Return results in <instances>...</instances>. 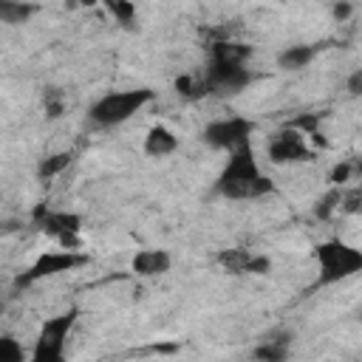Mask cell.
<instances>
[{"mask_svg":"<svg viewBox=\"0 0 362 362\" xmlns=\"http://www.w3.org/2000/svg\"><path fill=\"white\" fill-rule=\"evenodd\" d=\"M255 82V74L246 65H235V62H218L209 59L206 71L201 74V85L204 93H215V96H235L243 88H249Z\"/></svg>","mask_w":362,"mask_h":362,"instance_id":"cell-6","label":"cell"},{"mask_svg":"<svg viewBox=\"0 0 362 362\" xmlns=\"http://www.w3.org/2000/svg\"><path fill=\"white\" fill-rule=\"evenodd\" d=\"M153 99H156V90H150V88L110 90L88 107V119L93 127H116V124H124L127 119H133Z\"/></svg>","mask_w":362,"mask_h":362,"instance_id":"cell-2","label":"cell"},{"mask_svg":"<svg viewBox=\"0 0 362 362\" xmlns=\"http://www.w3.org/2000/svg\"><path fill=\"white\" fill-rule=\"evenodd\" d=\"M266 158H269L272 164H277V167H286V164H305V161L314 158V150L305 144V139H303L300 130H294V127L286 124L283 130H277V133L269 139V144H266Z\"/></svg>","mask_w":362,"mask_h":362,"instance_id":"cell-8","label":"cell"},{"mask_svg":"<svg viewBox=\"0 0 362 362\" xmlns=\"http://www.w3.org/2000/svg\"><path fill=\"white\" fill-rule=\"evenodd\" d=\"M31 221L40 232L51 235L59 240L62 249H71V252H79V232H82V218L76 212H68V209H51L45 201L34 206L31 212Z\"/></svg>","mask_w":362,"mask_h":362,"instance_id":"cell-5","label":"cell"},{"mask_svg":"<svg viewBox=\"0 0 362 362\" xmlns=\"http://www.w3.org/2000/svg\"><path fill=\"white\" fill-rule=\"evenodd\" d=\"M351 11H354V6H348V3H337V6H331L334 20H339V23H345V20L351 17Z\"/></svg>","mask_w":362,"mask_h":362,"instance_id":"cell-25","label":"cell"},{"mask_svg":"<svg viewBox=\"0 0 362 362\" xmlns=\"http://www.w3.org/2000/svg\"><path fill=\"white\" fill-rule=\"evenodd\" d=\"M252 57V45L246 42H235V40H218L209 48V59L218 62H235V65H246Z\"/></svg>","mask_w":362,"mask_h":362,"instance_id":"cell-14","label":"cell"},{"mask_svg":"<svg viewBox=\"0 0 362 362\" xmlns=\"http://www.w3.org/2000/svg\"><path fill=\"white\" fill-rule=\"evenodd\" d=\"M345 88H348V93H351V96H362V68H356V71L348 76Z\"/></svg>","mask_w":362,"mask_h":362,"instance_id":"cell-24","label":"cell"},{"mask_svg":"<svg viewBox=\"0 0 362 362\" xmlns=\"http://www.w3.org/2000/svg\"><path fill=\"white\" fill-rule=\"evenodd\" d=\"M314 57H317V48L314 45H286L277 54V65L283 71H303V68L311 65Z\"/></svg>","mask_w":362,"mask_h":362,"instance_id":"cell-15","label":"cell"},{"mask_svg":"<svg viewBox=\"0 0 362 362\" xmlns=\"http://www.w3.org/2000/svg\"><path fill=\"white\" fill-rule=\"evenodd\" d=\"M0 362H28L25 348L20 345V339H14L11 334L0 337Z\"/></svg>","mask_w":362,"mask_h":362,"instance_id":"cell-19","label":"cell"},{"mask_svg":"<svg viewBox=\"0 0 362 362\" xmlns=\"http://www.w3.org/2000/svg\"><path fill=\"white\" fill-rule=\"evenodd\" d=\"M255 133V122L246 119V116H223V119H215L204 127V141L212 147V150H238L243 144H249V136Z\"/></svg>","mask_w":362,"mask_h":362,"instance_id":"cell-7","label":"cell"},{"mask_svg":"<svg viewBox=\"0 0 362 362\" xmlns=\"http://www.w3.org/2000/svg\"><path fill=\"white\" fill-rule=\"evenodd\" d=\"M314 260H317V286H334L362 272V249L339 238L317 243Z\"/></svg>","mask_w":362,"mask_h":362,"instance_id":"cell-3","label":"cell"},{"mask_svg":"<svg viewBox=\"0 0 362 362\" xmlns=\"http://www.w3.org/2000/svg\"><path fill=\"white\" fill-rule=\"evenodd\" d=\"M354 170H356V175L362 178V158H356V161H354Z\"/></svg>","mask_w":362,"mask_h":362,"instance_id":"cell-26","label":"cell"},{"mask_svg":"<svg viewBox=\"0 0 362 362\" xmlns=\"http://www.w3.org/2000/svg\"><path fill=\"white\" fill-rule=\"evenodd\" d=\"M37 11V6L31 3H17V0H0V20L8 23V25H17V23H25L31 14Z\"/></svg>","mask_w":362,"mask_h":362,"instance_id":"cell-16","label":"cell"},{"mask_svg":"<svg viewBox=\"0 0 362 362\" xmlns=\"http://www.w3.org/2000/svg\"><path fill=\"white\" fill-rule=\"evenodd\" d=\"M175 150H178V136H175L170 127L153 124V127L147 130V136H144V153H147L150 158H164V156H170V153H175Z\"/></svg>","mask_w":362,"mask_h":362,"instance_id":"cell-13","label":"cell"},{"mask_svg":"<svg viewBox=\"0 0 362 362\" xmlns=\"http://www.w3.org/2000/svg\"><path fill=\"white\" fill-rule=\"evenodd\" d=\"M42 107H45V116H48V119H59L62 110H65L62 93H59L57 88H45V93H42Z\"/></svg>","mask_w":362,"mask_h":362,"instance_id":"cell-21","label":"cell"},{"mask_svg":"<svg viewBox=\"0 0 362 362\" xmlns=\"http://www.w3.org/2000/svg\"><path fill=\"white\" fill-rule=\"evenodd\" d=\"M339 209H342L345 215H362V187H354V189L342 192Z\"/></svg>","mask_w":362,"mask_h":362,"instance_id":"cell-23","label":"cell"},{"mask_svg":"<svg viewBox=\"0 0 362 362\" xmlns=\"http://www.w3.org/2000/svg\"><path fill=\"white\" fill-rule=\"evenodd\" d=\"M339 204H342V192H339V187H331V189H325L320 198H317V204H314V218L317 221H331L334 218V212L339 209Z\"/></svg>","mask_w":362,"mask_h":362,"instance_id":"cell-17","label":"cell"},{"mask_svg":"<svg viewBox=\"0 0 362 362\" xmlns=\"http://www.w3.org/2000/svg\"><path fill=\"white\" fill-rule=\"evenodd\" d=\"M71 161H74V156H71L68 150L54 153V156H45V158L40 161V167H37V175H40V178H54V175H59Z\"/></svg>","mask_w":362,"mask_h":362,"instance_id":"cell-18","label":"cell"},{"mask_svg":"<svg viewBox=\"0 0 362 362\" xmlns=\"http://www.w3.org/2000/svg\"><path fill=\"white\" fill-rule=\"evenodd\" d=\"M173 266V255L167 249H139L130 260L136 277H161Z\"/></svg>","mask_w":362,"mask_h":362,"instance_id":"cell-12","label":"cell"},{"mask_svg":"<svg viewBox=\"0 0 362 362\" xmlns=\"http://www.w3.org/2000/svg\"><path fill=\"white\" fill-rule=\"evenodd\" d=\"M215 192L229 201H257V198L274 192V181L263 175V170L255 158L252 141L229 153L223 170L215 178Z\"/></svg>","mask_w":362,"mask_h":362,"instance_id":"cell-1","label":"cell"},{"mask_svg":"<svg viewBox=\"0 0 362 362\" xmlns=\"http://www.w3.org/2000/svg\"><path fill=\"white\" fill-rule=\"evenodd\" d=\"M218 263L229 274H266L272 269V260L266 255H257L249 249H226L218 255Z\"/></svg>","mask_w":362,"mask_h":362,"instance_id":"cell-10","label":"cell"},{"mask_svg":"<svg viewBox=\"0 0 362 362\" xmlns=\"http://www.w3.org/2000/svg\"><path fill=\"white\" fill-rule=\"evenodd\" d=\"M359 322H362V311H359Z\"/></svg>","mask_w":362,"mask_h":362,"instance_id":"cell-27","label":"cell"},{"mask_svg":"<svg viewBox=\"0 0 362 362\" xmlns=\"http://www.w3.org/2000/svg\"><path fill=\"white\" fill-rule=\"evenodd\" d=\"M76 317H79L76 308H68L57 317H48L37 331L28 362H65V345H68V337L74 331Z\"/></svg>","mask_w":362,"mask_h":362,"instance_id":"cell-4","label":"cell"},{"mask_svg":"<svg viewBox=\"0 0 362 362\" xmlns=\"http://www.w3.org/2000/svg\"><path fill=\"white\" fill-rule=\"evenodd\" d=\"M107 11L116 17V23L133 28V23H136V6L133 3H127V0H107Z\"/></svg>","mask_w":362,"mask_h":362,"instance_id":"cell-20","label":"cell"},{"mask_svg":"<svg viewBox=\"0 0 362 362\" xmlns=\"http://www.w3.org/2000/svg\"><path fill=\"white\" fill-rule=\"evenodd\" d=\"M354 175H356L354 161H339V164H334V170L328 173V181H331V187H342V184H348Z\"/></svg>","mask_w":362,"mask_h":362,"instance_id":"cell-22","label":"cell"},{"mask_svg":"<svg viewBox=\"0 0 362 362\" xmlns=\"http://www.w3.org/2000/svg\"><path fill=\"white\" fill-rule=\"evenodd\" d=\"M291 345H294V334L286 331V328H280V331L266 334V337L255 345L252 356H255L257 362H288Z\"/></svg>","mask_w":362,"mask_h":362,"instance_id":"cell-11","label":"cell"},{"mask_svg":"<svg viewBox=\"0 0 362 362\" xmlns=\"http://www.w3.org/2000/svg\"><path fill=\"white\" fill-rule=\"evenodd\" d=\"M88 263V255L82 252H71V249H62V252H42L20 277H17V286H31L37 280H45V277H54V274H62V272H71L76 266Z\"/></svg>","mask_w":362,"mask_h":362,"instance_id":"cell-9","label":"cell"}]
</instances>
